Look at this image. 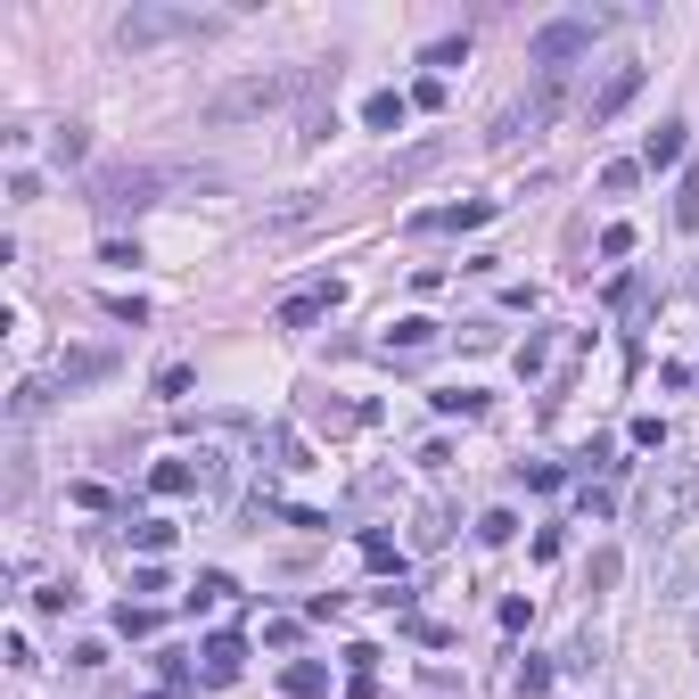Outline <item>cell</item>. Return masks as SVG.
Masks as SVG:
<instances>
[{
    "label": "cell",
    "mask_w": 699,
    "mask_h": 699,
    "mask_svg": "<svg viewBox=\"0 0 699 699\" xmlns=\"http://www.w3.org/2000/svg\"><path fill=\"white\" fill-rule=\"evenodd\" d=\"M322 75H329V67H272V75H247V82H230V91L206 99V124H247V116H272V108H288V99L322 91Z\"/></svg>",
    "instance_id": "6da1fadb"
},
{
    "label": "cell",
    "mask_w": 699,
    "mask_h": 699,
    "mask_svg": "<svg viewBox=\"0 0 699 699\" xmlns=\"http://www.w3.org/2000/svg\"><path fill=\"white\" fill-rule=\"evenodd\" d=\"M592 33H601V17H552V26L526 41V67H535V82H560V75L592 50Z\"/></svg>",
    "instance_id": "7a4b0ae2"
},
{
    "label": "cell",
    "mask_w": 699,
    "mask_h": 699,
    "mask_svg": "<svg viewBox=\"0 0 699 699\" xmlns=\"http://www.w3.org/2000/svg\"><path fill=\"white\" fill-rule=\"evenodd\" d=\"M189 33H215V17H198V9H124L116 17L124 50H157V41H189Z\"/></svg>",
    "instance_id": "3957f363"
},
{
    "label": "cell",
    "mask_w": 699,
    "mask_h": 699,
    "mask_svg": "<svg viewBox=\"0 0 699 699\" xmlns=\"http://www.w3.org/2000/svg\"><path fill=\"white\" fill-rule=\"evenodd\" d=\"M691 502H699V461H667V478L642 494V519H650V535H675V526L691 519Z\"/></svg>",
    "instance_id": "277c9868"
},
{
    "label": "cell",
    "mask_w": 699,
    "mask_h": 699,
    "mask_svg": "<svg viewBox=\"0 0 699 699\" xmlns=\"http://www.w3.org/2000/svg\"><path fill=\"white\" fill-rule=\"evenodd\" d=\"M157 189H165L157 165H108V174L91 181V206L99 215H140V206H157Z\"/></svg>",
    "instance_id": "5b68a950"
},
{
    "label": "cell",
    "mask_w": 699,
    "mask_h": 699,
    "mask_svg": "<svg viewBox=\"0 0 699 699\" xmlns=\"http://www.w3.org/2000/svg\"><path fill=\"white\" fill-rule=\"evenodd\" d=\"M642 82H650V67H633V58H626V67H609V75L584 91V116H592V124H618V116L633 108V91H642Z\"/></svg>",
    "instance_id": "8992f818"
},
{
    "label": "cell",
    "mask_w": 699,
    "mask_h": 699,
    "mask_svg": "<svg viewBox=\"0 0 699 699\" xmlns=\"http://www.w3.org/2000/svg\"><path fill=\"white\" fill-rule=\"evenodd\" d=\"M552 108H560V82H535V99H519V108L494 124V148H519V140H535L543 124H552Z\"/></svg>",
    "instance_id": "52a82bcc"
},
{
    "label": "cell",
    "mask_w": 699,
    "mask_h": 699,
    "mask_svg": "<svg viewBox=\"0 0 699 699\" xmlns=\"http://www.w3.org/2000/svg\"><path fill=\"white\" fill-rule=\"evenodd\" d=\"M444 157H453V140H420V148H404V157L378 165V181H387V189H412V181H429Z\"/></svg>",
    "instance_id": "ba28073f"
},
{
    "label": "cell",
    "mask_w": 699,
    "mask_h": 699,
    "mask_svg": "<svg viewBox=\"0 0 699 699\" xmlns=\"http://www.w3.org/2000/svg\"><path fill=\"white\" fill-rule=\"evenodd\" d=\"M148 494H206V453L189 461V453H174V461H157V470H148Z\"/></svg>",
    "instance_id": "9c48e42d"
},
{
    "label": "cell",
    "mask_w": 699,
    "mask_h": 699,
    "mask_svg": "<svg viewBox=\"0 0 699 699\" xmlns=\"http://www.w3.org/2000/svg\"><path fill=\"white\" fill-rule=\"evenodd\" d=\"M337 296H346L337 280L305 288V296H288V305H280V329H313V322H322V313H337Z\"/></svg>",
    "instance_id": "30bf717a"
},
{
    "label": "cell",
    "mask_w": 699,
    "mask_h": 699,
    "mask_svg": "<svg viewBox=\"0 0 699 699\" xmlns=\"http://www.w3.org/2000/svg\"><path fill=\"white\" fill-rule=\"evenodd\" d=\"M198 659H206V683H239L247 642H239V633H206V650H198Z\"/></svg>",
    "instance_id": "8fae6325"
},
{
    "label": "cell",
    "mask_w": 699,
    "mask_h": 699,
    "mask_svg": "<svg viewBox=\"0 0 699 699\" xmlns=\"http://www.w3.org/2000/svg\"><path fill=\"white\" fill-rule=\"evenodd\" d=\"M494 223V198H470V206H436V215H412V230H478Z\"/></svg>",
    "instance_id": "7c38bea8"
},
{
    "label": "cell",
    "mask_w": 699,
    "mask_h": 699,
    "mask_svg": "<svg viewBox=\"0 0 699 699\" xmlns=\"http://www.w3.org/2000/svg\"><path fill=\"white\" fill-rule=\"evenodd\" d=\"M683 132H691V124H659V132L642 140V165H650V174H667V165H683Z\"/></svg>",
    "instance_id": "4fadbf2b"
},
{
    "label": "cell",
    "mask_w": 699,
    "mask_h": 699,
    "mask_svg": "<svg viewBox=\"0 0 699 699\" xmlns=\"http://www.w3.org/2000/svg\"><path fill=\"white\" fill-rule=\"evenodd\" d=\"M404 116H412V91H371V108H363L371 132H404Z\"/></svg>",
    "instance_id": "5bb4252c"
},
{
    "label": "cell",
    "mask_w": 699,
    "mask_h": 699,
    "mask_svg": "<svg viewBox=\"0 0 699 699\" xmlns=\"http://www.w3.org/2000/svg\"><path fill=\"white\" fill-rule=\"evenodd\" d=\"M313 429H329V436H346V429H363V420H371V404H329V395H313Z\"/></svg>",
    "instance_id": "9a60e30c"
},
{
    "label": "cell",
    "mask_w": 699,
    "mask_h": 699,
    "mask_svg": "<svg viewBox=\"0 0 699 699\" xmlns=\"http://www.w3.org/2000/svg\"><path fill=\"white\" fill-rule=\"evenodd\" d=\"M280 691H288V699H322V691H329V667L296 659V667H280Z\"/></svg>",
    "instance_id": "2e32d148"
},
{
    "label": "cell",
    "mask_w": 699,
    "mask_h": 699,
    "mask_svg": "<svg viewBox=\"0 0 699 699\" xmlns=\"http://www.w3.org/2000/svg\"><path fill=\"white\" fill-rule=\"evenodd\" d=\"M363 568H378V577H404V552H395V535L363 526Z\"/></svg>",
    "instance_id": "e0dca14e"
},
{
    "label": "cell",
    "mask_w": 699,
    "mask_h": 699,
    "mask_svg": "<svg viewBox=\"0 0 699 699\" xmlns=\"http://www.w3.org/2000/svg\"><path fill=\"white\" fill-rule=\"evenodd\" d=\"M313 215H322V198H288V206H280V215H264V223H256V239H280V230H296V223H313Z\"/></svg>",
    "instance_id": "ac0fdd59"
},
{
    "label": "cell",
    "mask_w": 699,
    "mask_h": 699,
    "mask_svg": "<svg viewBox=\"0 0 699 699\" xmlns=\"http://www.w3.org/2000/svg\"><path fill=\"white\" fill-rule=\"evenodd\" d=\"M429 346H436V322H420V313L387 329V354H429Z\"/></svg>",
    "instance_id": "d6986e66"
},
{
    "label": "cell",
    "mask_w": 699,
    "mask_h": 699,
    "mask_svg": "<svg viewBox=\"0 0 699 699\" xmlns=\"http://www.w3.org/2000/svg\"><path fill=\"white\" fill-rule=\"evenodd\" d=\"M108 363H116V354H67V363H58V387H82V378H108Z\"/></svg>",
    "instance_id": "ffe728a7"
},
{
    "label": "cell",
    "mask_w": 699,
    "mask_h": 699,
    "mask_svg": "<svg viewBox=\"0 0 699 699\" xmlns=\"http://www.w3.org/2000/svg\"><path fill=\"white\" fill-rule=\"evenodd\" d=\"M132 552H140V560H165V552H174V526H165V519H140V526H132Z\"/></svg>",
    "instance_id": "44dd1931"
},
{
    "label": "cell",
    "mask_w": 699,
    "mask_h": 699,
    "mask_svg": "<svg viewBox=\"0 0 699 699\" xmlns=\"http://www.w3.org/2000/svg\"><path fill=\"white\" fill-rule=\"evenodd\" d=\"M230 592H239V584H230V577H223V568H206V577H198V584H189V609H223V601H230Z\"/></svg>",
    "instance_id": "7402d4cb"
},
{
    "label": "cell",
    "mask_w": 699,
    "mask_h": 699,
    "mask_svg": "<svg viewBox=\"0 0 699 699\" xmlns=\"http://www.w3.org/2000/svg\"><path fill=\"white\" fill-rule=\"evenodd\" d=\"M157 626H165V618H157L148 601H124V609H116V633H132V642H148Z\"/></svg>",
    "instance_id": "603a6c76"
},
{
    "label": "cell",
    "mask_w": 699,
    "mask_h": 699,
    "mask_svg": "<svg viewBox=\"0 0 699 699\" xmlns=\"http://www.w3.org/2000/svg\"><path fill=\"white\" fill-rule=\"evenodd\" d=\"M444 526H453V519H444V511H436V502H429V511H420V519H412V543H420V552H436V543H444Z\"/></svg>",
    "instance_id": "cb8c5ba5"
},
{
    "label": "cell",
    "mask_w": 699,
    "mask_h": 699,
    "mask_svg": "<svg viewBox=\"0 0 699 699\" xmlns=\"http://www.w3.org/2000/svg\"><path fill=\"white\" fill-rule=\"evenodd\" d=\"M675 223H683V230H699V165L683 174V189H675Z\"/></svg>",
    "instance_id": "d4e9b609"
},
{
    "label": "cell",
    "mask_w": 699,
    "mask_h": 699,
    "mask_svg": "<svg viewBox=\"0 0 699 699\" xmlns=\"http://www.w3.org/2000/svg\"><path fill=\"white\" fill-rule=\"evenodd\" d=\"M543 363H552V329H535V337H526V346H519V378H535Z\"/></svg>",
    "instance_id": "484cf974"
},
{
    "label": "cell",
    "mask_w": 699,
    "mask_h": 699,
    "mask_svg": "<svg viewBox=\"0 0 699 699\" xmlns=\"http://www.w3.org/2000/svg\"><path fill=\"white\" fill-rule=\"evenodd\" d=\"M436 412H461V420H478V412H485V395H478V387H444V395H436Z\"/></svg>",
    "instance_id": "4316f807"
},
{
    "label": "cell",
    "mask_w": 699,
    "mask_h": 699,
    "mask_svg": "<svg viewBox=\"0 0 699 699\" xmlns=\"http://www.w3.org/2000/svg\"><path fill=\"white\" fill-rule=\"evenodd\" d=\"M543 691H552V667H543V659H519V699H543Z\"/></svg>",
    "instance_id": "83f0119b"
},
{
    "label": "cell",
    "mask_w": 699,
    "mask_h": 699,
    "mask_svg": "<svg viewBox=\"0 0 699 699\" xmlns=\"http://www.w3.org/2000/svg\"><path fill=\"white\" fill-rule=\"evenodd\" d=\"M272 453H280V470H305V436L296 429H272Z\"/></svg>",
    "instance_id": "f1b7e54d"
},
{
    "label": "cell",
    "mask_w": 699,
    "mask_h": 699,
    "mask_svg": "<svg viewBox=\"0 0 699 699\" xmlns=\"http://www.w3.org/2000/svg\"><path fill=\"white\" fill-rule=\"evenodd\" d=\"M511 535H519L511 511H485V519H478V543H511Z\"/></svg>",
    "instance_id": "f546056e"
},
{
    "label": "cell",
    "mask_w": 699,
    "mask_h": 699,
    "mask_svg": "<svg viewBox=\"0 0 699 699\" xmlns=\"http://www.w3.org/2000/svg\"><path fill=\"white\" fill-rule=\"evenodd\" d=\"M50 157H58V165L82 157V124H58V132H50Z\"/></svg>",
    "instance_id": "4dcf8cb0"
},
{
    "label": "cell",
    "mask_w": 699,
    "mask_h": 699,
    "mask_svg": "<svg viewBox=\"0 0 699 699\" xmlns=\"http://www.w3.org/2000/svg\"><path fill=\"white\" fill-rule=\"evenodd\" d=\"M633 181H642V165H601V189H609V198H626Z\"/></svg>",
    "instance_id": "1f68e13d"
},
{
    "label": "cell",
    "mask_w": 699,
    "mask_h": 699,
    "mask_svg": "<svg viewBox=\"0 0 699 699\" xmlns=\"http://www.w3.org/2000/svg\"><path fill=\"white\" fill-rule=\"evenodd\" d=\"M461 58H470V33H453V41H436V50H429V67H461Z\"/></svg>",
    "instance_id": "d6a6232c"
},
{
    "label": "cell",
    "mask_w": 699,
    "mask_h": 699,
    "mask_svg": "<svg viewBox=\"0 0 699 699\" xmlns=\"http://www.w3.org/2000/svg\"><path fill=\"white\" fill-rule=\"evenodd\" d=\"M633 444H642V453H659V444H667V420L642 412V420H633Z\"/></svg>",
    "instance_id": "836d02e7"
},
{
    "label": "cell",
    "mask_w": 699,
    "mask_h": 699,
    "mask_svg": "<svg viewBox=\"0 0 699 699\" xmlns=\"http://www.w3.org/2000/svg\"><path fill=\"white\" fill-rule=\"evenodd\" d=\"M609 511H618V494H609V485H592V478H584V519H609Z\"/></svg>",
    "instance_id": "e575fe53"
},
{
    "label": "cell",
    "mask_w": 699,
    "mask_h": 699,
    "mask_svg": "<svg viewBox=\"0 0 699 699\" xmlns=\"http://www.w3.org/2000/svg\"><path fill=\"white\" fill-rule=\"evenodd\" d=\"M412 108H444V75H420L412 82Z\"/></svg>",
    "instance_id": "d590c367"
},
{
    "label": "cell",
    "mask_w": 699,
    "mask_h": 699,
    "mask_svg": "<svg viewBox=\"0 0 699 699\" xmlns=\"http://www.w3.org/2000/svg\"><path fill=\"white\" fill-rule=\"evenodd\" d=\"M601 256H633V223H609L601 230Z\"/></svg>",
    "instance_id": "8d00e7d4"
},
{
    "label": "cell",
    "mask_w": 699,
    "mask_h": 699,
    "mask_svg": "<svg viewBox=\"0 0 699 699\" xmlns=\"http://www.w3.org/2000/svg\"><path fill=\"white\" fill-rule=\"evenodd\" d=\"M691 296H699V272H691Z\"/></svg>",
    "instance_id": "74e56055"
}]
</instances>
